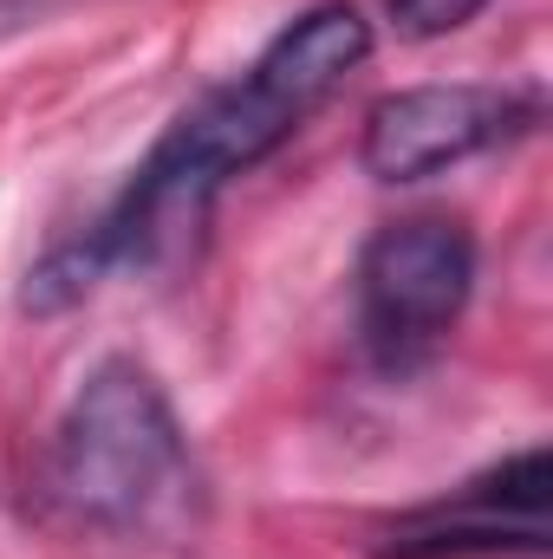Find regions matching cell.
<instances>
[{"label":"cell","instance_id":"cell-1","mask_svg":"<svg viewBox=\"0 0 553 559\" xmlns=\"http://www.w3.org/2000/svg\"><path fill=\"white\" fill-rule=\"evenodd\" d=\"M365 59H372V20L352 0H319L299 20H286L242 79L176 111V124L131 169V182L26 274L20 312L52 319L85 293H98L118 267L169 254L183 235L202 228L215 195L255 163H268Z\"/></svg>","mask_w":553,"mask_h":559},{"label":"cell","instance_id":"cell-2","mask_svg":"<svg viewBox=\"0 0 553 559\" xmlns=\"http://www.w3.org/2000/svg\"><path fill=\"white\" fill-rule=\"evenodd\" d=\"M46 495L98 534H183L202 514V468L163 384L138 358H105L72 391L46 449Z\"/></svg>","mask_w":553,"mask_h":559},{"label":"cell","instance_id":"cell-3","mask_svg":"<svg viewBox=\"0 0 553 559\" xmlns=\"http://www.w3.org/2000/svg\"><path fill=\"white\" fill-rule=\"evenodd\" d=\"M475 293V235L449 215L385 222L358 254V325L385 365L430 352Z\"/></svg>","mask_w":553,"mask_h":559},{"label":"cell","instance_id":"cell-4","mask_svg":"<svg viewBox=\"0 0 553 559\" xmlns=\"http://www.w3.org/2000/svg\"><path fill=\"white\" fill-rule=\"evenodd\" d=\"M378 559H541L548 554V449H521L449 501L398 514L378 534Z\"/></svg>","mask_w":553,"mask_h":559},{"label":"cell","instance_id":"cell-5","mask_svg":"<svg viewBox=\"0 0 553 559\" xmlns=\"http://www.w3.org/2000/svg\"><path fill=\"white\" fill-rule=\"evenodd\" d=\"M528 118H534V98H515L495 85H411L365 111L358 163L378 182H423L515 138Z\"/></svg>","mask_w":553,"mask_h":559},{"label":"cell","instance_id":"cell-6","mask_svg":"<svg viewBox=\"0 0 553 559\" xmlns=\"http://www.w3.org/2000/svg\"><path fill=\"white\" fill-rule=\"evenodd\" d=\"M385 7H391L398 33H411V39H443V33H456V26H469L489 0H385Z\"/></svg>","mask_w":553,"mask_h":559},{"label":"cell","instance_id":"cell-7","mask_svg":"<svg viewBox=\"0 0 553 559\" xmlns=\"http://www.w3.org/2000/svg\"><path fill=\"white\" fill-rule=\"evenodd\" d=\"M52 7H59V0H0V46L20 39V33H33Z\"/></svg>","mask_w":553,"mask_h":559}]
</instances>
